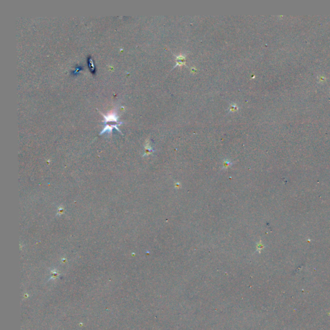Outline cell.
<instances>
[{"label":"cell","mask_w":330,"mask_h":330,"mask_svg":"<svg viewBox=\"0 0 330 330\" xmlns=\"http://www.w3.org/2000/svg\"><path fill=\"white\" fill-rule=\"evenodd\" d=\"M101 115L103 116L104 117V123L105 124H106V123H108V122H115V123H117L119 124H121L123 123V122L120 121H119V116L117 115V112L116 111V110H113L112 112H110L107 115H104L102 113H101Z\"/></svg>","instance_id":"1"},{"label":"cell","mask_w":330,"mask_h":330,"mask_svg":"<svg viewBox=\"0 0 330 330\" xmlns=\"http://www.w3.org/2000/svg\"><path fill=\"white\" fill-rule=\"evenodd\" d=\"M119 125H120V124H110V125L105 124V127H104V128L102 130L101 132H100V135H103V134H105V133L108 134H108H111L113 130H114V129L117 130L119 132H120L121 134V132L120 131V130L119 129L118 127H117Z\"/></svg>","instance_id":"2"},{"label":"cell","mask_w":330,"mask_h":330,"mask_svg":"<svg viewBox=\"0 0 330 330\" xmlns=\"http://www.w3.org/2000/svg\"><path fill=\"white\" fill-rule=\"evenodd\" d=\"M87 64H88V68H89L92 74H94V75H96V65H95V64H94V60L92 59V58L91 56H88V57H87Z\"/></svg>","instance_id":"3"},{"label":"cell","mask_w":330,"mask_h":330,"mask_svg":"<svg viewBox=\"0 0 330 330\" xmlns=\"http://www.w3.org/2000/svg\"><path fill=\"white\" fill-rule=\"evenodd\" d=\"M83 69H84V66H82V65H78L76 66V69H75V70H74V71L72 72V74L73 76L78 75V74H79V73L82 70H83Z\"/></svg>","instance_id":"4"},{"label":"cell","mask_w":330,"mask_h":330,"mask_svg":"<svg viewBox=\"0 0 330 330\" xmlns=\"http://www.w3.org/2000/svg\"><path fill=\"white\" fill-rule=\"evenodd\" d=\"M232 164H233V163H231L230 160H224V163H223L222 169H227L229 167H230Z\"/></svg>","instance_id":"5"},{"label":"cell","mask_w":330,"mask_h":330,"mask_svg":"<svg viewBox=\"0 0 330 330\" xmlns=\"http://www.w3.org/2000/svg\"><path fill=\"white\" fill-rule=\"evenodd\" d=\"M257 250H259V251H261V250L263 248L264 246H263V244H262L261 241H259V243L257 244Z\"/></svg>","instance_id":"6"}]
</instances>
